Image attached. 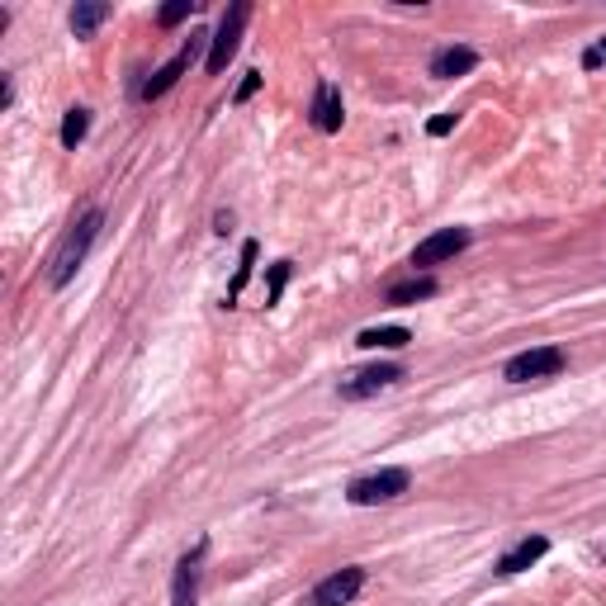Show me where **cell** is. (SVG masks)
I'll return each instance as SVG.
<instances>
[{"label":"cell","instance_id":"ffe728a7","mask_svg":"<svg viewBox=\"0 0 606 606\" xmlns=\"http://www.w3.org/2000/svg\"><path fill=\"white\" fill-rule=\"evenodd\" d=\"M261 81H266V76H261V72H247V76H242V86H237V95H232V105H247L251 95L261 90Z\"/></svg>","mask_w":606,"mask_h":606},{"label":"cell","instance_id":"d6986e66","mask_svg":"<svg viewBox=\"0 0 606 606\" xmlns=\"http://www.w3.org/2000/svg\"><path fill=\"white\" fill-rule=\"evenodd\" d=\"M285 285H289V261H275L270 266V289H266V303H275L280 294H285Z\"/></svg>","mask_w":606,"mask_h":606},{"label":"cell","instance_id":"e0dca14e","mask_svg":"<svg viewBox=\"0 0 606 606\" xmlns=\"http://www.w3.org/2000/svg\"><path fill=\"white\" fill-rule=\"evenodd\" d=\"M251 266H256V242H242V266H237V280L228 285V308L237 303V294H242V285L251 280Z\"/></svg>","mask_w":606,"mask_h":606},{"label":"cell","instance_id":"9c48e42d","mask_svg":"<svg viewBox=\"0 0 606 606\" xmlns=\"http://www.w3.org/2000/svg\"><path fill=\"white\" fill-rule=\"evenodd\" d=\"M313 128L318 133H341V119H346V109H341V90L332 86V81H318V90H313Z\"/></svg>","mask_w":606,"mask_h":606},{"label":"cell","instance_id":"52a82bcc","mask_svg":"<svg viewBox=\"0 0 606 606\" xmlns=\"http://www.w3.org/2000/svg\"><path fill=\"white\" fill-rule=\"evenodd\" d=\"M360 588H365V569H337V573H327L318 588L308 592V602L303 606H351L360 597Z\"/></svg>","mask_w":606,"mask_h":606},{"label":"cell","instance_id":"277c9868","mask_svg":"<svg viewBox=\"0 0 606 606\" xmlns=\"http://www.w3.org/2000/svg\"><path fill=\"white\" fill-rule=\"evenodd\" d=\"M569 365V356L559 346H535V351H521L502 365V379L507 384H531V379H554L559 370Z\"/></svg>","mask_w":606,"mask_h":606},{"label":"cell","instance_id":"ba28073f","mask_svg":"<svg viewBox=\"0 0 606 606\" xmlns=\"http://www.w3.org/2000/svg\"><path fill=\"white\" fill-rule=\"evenodd\" d=\"M464 247H469V228H441V232H431L427 242H417L412 266H417V270L441 266V261H450V256H460Z\"/></svg>","mask_w":606,"mask_h":606},{"label":"cell","instance_id":"3957f363","mask_svg":"<svg viewBox=\"0 0 606 606\" xmlns=\"http://www.w3.org/2000/svg\"><path fill=\"white\" fill-rule=\"evenodd\" d=\"M408 488H412L408 469H375V474H360V479H351L346 498L356 502V507H379V502L403 498Z\"/></svg>","mask_w":606,"mask_h":606},{"label":"cell","instance_id":"44dd1931","mask_svg":"<svg viewBox=\"0 0 606 606\" xmlns=\"http://www.w3.org/2000/svg\"><path fill=\"white\" fill-rule=\"evenodd\" d=\"M450 128H455V114H436V119L427 124V133H431V138H446Z\"/></svg>","mask_w":606,"mask_h":606},{"label":"cell","instance_id":"7a4b0ae2","mask_svg":"<svg viewBox=\"0 0 606 606\" xmlns=\"http://www.w3.org/2000/svg\"><path fill=\"white\" fill-rule=\"evenodd\" d=\"M247 19H251L247 0H237V5H228V10H223V19H218V34L209 38V57H204L209 76L228 72V62L237 57V48H242V29H247Z\"/></svg>","mask_w":606,"mask_h":606},{"label":"cell","instance_id":"4fadbf2b","mask_svg":"<svg viewBox=\"0 0 606 606\" xmlns=\"http://www.w3.org/2000/svg\"><path fill=\"white\" fill-rule=\"evenodd\" d=\"M408 341H412L408 327H365L356 337V346H365V351H379V346H384V351H403Z\"/></svg>","mask_w":606,"mask_h":606},{"label":"cell","instance_id":"2e32d148","mask_svg":"<svg viewBox=\"0 0 606 606\" xmlns=\"http://www.w3.org/2000/svg\"><path fill=\"white\" fill-rule=\"evenodd\" d=\"M86 133H90V109H81V105L67 109V119H62V147L76 152V147L86 143Z\"/></svg>","mask_w":606,"mask_h":606},{"label":"cell","instance_id":"30bf717a","mask_svg":"<svg viewBox=\"0 0 606 606\" xmlns=\"http://www.w3.org/2000/svg\"><path fill=\"white\" fill-rule=\"evenodd\" d=\"M474 67H479V53H474V48H464V43H450V48H441V53L431 57V76H436V81L469 76Z\"/></svg>","mask_w":606,"mask_h":606},{"label":"cell","instance_id":"8992f818","mask_svg":"<svg viewBox=\"0 0 606 606\" xmlns=\"http://www.w3.org/2000/svg\"><path fill=\"white\" fill-rule=\"evenodd\" d=\"M199 48H204V34H190V43H185V48H180V53L171 57L166 67H157V72L147 76L143 86H138V95H143V100H161V95H166V90L176 86L180 76H185V72H190V67H195Z\"/></svg>","mask_w":606,"mask_h":606},{"label":"cell","instance_id":"8fae6325","mask_svg":"<svg viewBox=\"0 0 606 606\" xmlns=\"http://www.w3.org/2000/svg\"><path fill=\"white\" fill-rule=\"evenodd\" d=\"M199 559H204V545L195 554H185L176 564V583H171V606H199Z\"/></svg>","mask_w":606,"mask_h":606},{"label":"cell","instance_id":"9a60e30c","mask_svg":"<svg viewBox=\"0 0 606 606\" xmlns=\"http://www.w3.org/2000/svg\"><path fill=\"white\" fill-rule=\"evenodd\" d=\"M436 289H441V285H436L431 275H422V280H403V285H393V289H389V303H393V308H408V303L431 299Z\"/></svg>","mask_w":606,"mask_h":606},{"label":"cell","instance_id":"7c38bea8","mask_svg":"<svg viewBox=\"0 0 606 606\" xmlns=\"http://www.w3.org/2000/svg\"><path fill=\"white\" fill-rule=\"evenodd\" d=\"M545 554H550V540H545V535H526L517 550H507V554L498 559V573H521V569H531V564H540Z\"/></svg>","mask_w":606,"mask_h":606},{"label":"cell","instance_id":"ac0fdd59","mask_svg":"<svg viewBox=\"0 0 606 606\" xmlns=\"http://www.w3.org/2000/svg\"><path fill=\"white\" fill-rule=\"evenodd\" d=\"M195 10H199V0H171V5H161L157 24H161V29H176L180 19H190Z\"/></svg>","mask_w":606,"mask_h":606},{"label":"cell","instance_id":"5b68a950","mask_svg":"<svg viewBox=\"0 0 606 606\" xmlns=\"http://www.w3.org/2000/svg\"><path fill=\"white\" fill-rule=\"evenodd\" d=\"M403 365H365V370H356V375H346L337 384V393L346 398V403H365V398H375V393L393 389V384H403Z\"/></svg>","mask_w":606,"mask_h":606},{"label":"cell","instance_id":"7402d4cb","mask_svg":"<svg viewBox=\"0 0 606 606\" xmlns=\"http://www.w3.org/2000/svg\"><path fill=\"white\" fill-rule=\"evenodd\" d=\"M602 62H606V38L597 43V48H592L588 57H583V67H602Z\"/></svg>","mask_w":606,"mask_h":606},{"label":"cell","instance_id":"6da1fadb","mask_svg":"<svg viewBox=\"0 0 606 606\" xmlns=\"http://www.w3.org/2000/svg\"><path fill=\"white\" fill-rule=\"evenodd\" d=\"M100 228H105V214H100V209H86V214L76 218L72 228H67V237L57 242L53 261H48V285H53V289L72 285V275L86 266V256H90V247H95Z\"/></svg>","mask_w":606,"mask_h":606},{"label":"cell","instance_id":"5bb4252c","mask_svg":"<svg viewBox=\"0 0 606 606\" xmlns=\"http://www.w3.org/2000/svg\"><path fill=\"white\" fill-rule=\"evenodd\" d=\"M105 19H109V5H105V0H81V5L72 10V34H76V38H90L95 29H100V24H105Z\"/></svg>","mask_w":606,"mask_h":606},{"label":"cell","instance_id":"603a6c76","mask_svg":"<svg viewBox=\"0 0 606 606\" xmlns=\"http://www.w3.org/2000/svg\"><path fill=\"white\" fill-rule=\"evenodd\" d=\"M10 105H15V86L5 81V86H0V109H10Z\"/></svg>","mask_w":606,"mask_h":606}]
</instances>
